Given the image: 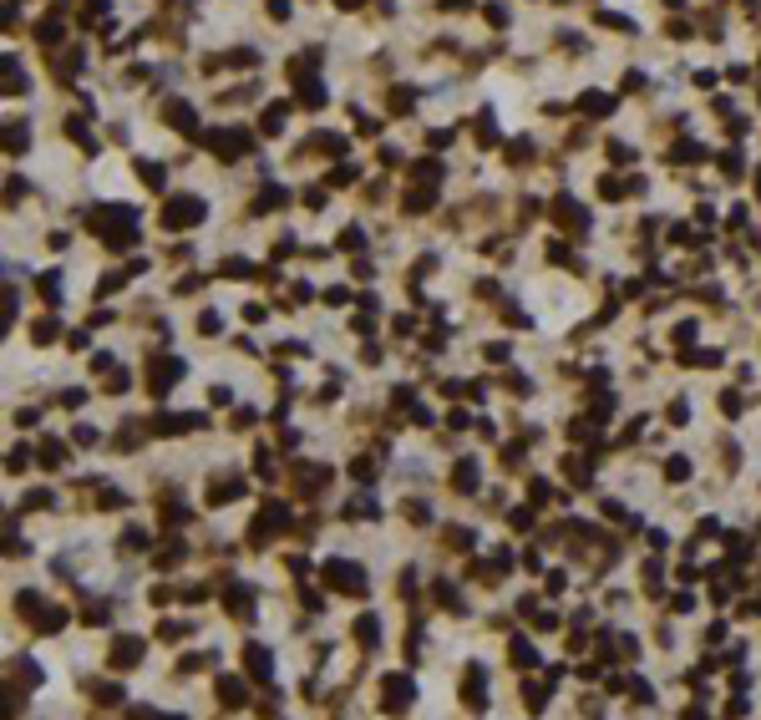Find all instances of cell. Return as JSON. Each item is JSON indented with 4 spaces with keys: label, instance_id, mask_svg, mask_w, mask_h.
Instances as JSON below:
<instances>
[{
    "label": "cell",
    "instance_id": "obj_15",
    "mask_svg": "<svg viewBox=\"0 0 761 720\" xmlns=\"http://www.w3.org/2000/svg\"><path fill=\"white\" fill-rule=\"evenodd\" d=\"M355 639H360L366 649H376V639H381V624L371 619V614H360V619H355Z\"/></svg>",
    "mask_w": 761,
    "mask_h": 720
},
{
    "label": "cell",
    "instance_id": "obj_45",
    "mask_svg": "<svg viewBox=\"0 0 761 720\" xmlns=\"http://www.w3.org/2000/svg\"><path fill=\"white\" fill-rule=\"evenodd\" d=\"M756 193H761V168H756Z\"/></svg>",
    "mask_w": 761,
    "mask_h": 720
},
{
    "label": "cell",
    "instance_id": "obj_35",
    "mask_svg": "<svg viewBox=\"0 0 761 720\" xmlns=\"http://www.w3.org/2000/svg\"><path fill=\"white\" fill-rule=\"evenodd\" d=\"M158 634H163V639H183V634H188V624H178V619H167V624L158 629Z\"/></svg>",
    "mask_w": 761,
    "mask_h": 720
},
{
    "label": "cell",
    "instance_id": "obj_24",
    "mask_svg": "<svg viewBox=\"0 0 761 720\" xmlns=\"http://www.w3.org/2000/svg\"><path fill=\"white\" fill-rule=\"evenodd\" d=\"M665 477L686 482V477H690V461H686V457H670V461H665Z\"/></svg>",
    "mask_w": 761,
    "mask_h": 720
},
{
    "label": "cell",
    "instance_id": "obj_16",
    "mask_svg": "<svg viewBox=\"0 0 761 720\" xmlns=\"http://www.w3.org/2000/svg\"><path fill=\"white\" fill-rule=\"evenodd\" d=\"M609 107H614V101L604 92H584V97H578V112H594V117H609Z\"/></svg>",
    "mask_w": 761,
    "mask_h": 720
},
{
    "label": "cell",
    "instance_id": "obj_33",
    "mask_svg": "<svg viewBox=\"0 0 761 720\" xmlns=\"http://www.w3.org/2000/svg\"><path fill=\"white\" fill-rule=\"evenodd\" d=\"M721 411H726V416H741V396L726 391V396H721Z\"/></svg>",
    "mask_w": 761,
    "mask_h": 720
},
{
    "label": "cell",
    "instance_id": "obj_18",
    "mask_svg": "<svg viewBox=\"0 0 761 720\" xmlns=\"http://www.w3.org/2000/svg\"><path fill=\"white\" fill-rule=\"evenodd\" d=\"M294 82H300V101H309V107H320V101H325V86H320L315 76H294Z\"/></svg>",
    "mask_w": 761,
    "mask_h": 720
},
{
    "label": "cell",
    "instance_id": "obj_37",
    "mask_svg": "<svg viewBox=\"0 0 761 720\" xmlns=\"http://www.w3.org/2000/svg\"><path fill=\"white\" fill-rule=\"evenodd\" d=\"M56 36H61V21L46 16V21H41V41H56Z\"/></svg>",
    "mask_w": 761,
    "mask_h": 720
},
{
    "label": "cell",
    "instance_id": "obj_5",
    "mask_svg": "<svg viewBox=\"0 0 761 720\" xmlns=\"http://www.w3.org/2000/svg\"><path fill=\"white\" fill-rule=\"evenodd\" d=\"M285 518L290 512L279 507V503H269V507H259V518H254V543H269L279 528H285Z\"/></svg>",
    "mask_w": 761,
    "mask_h": 720
},
{
    "label": "cell",
    "instance_id": "obj_38",
    "mask_svg": "<svg viewBox=\"0 0 761 720\" xmlns=\"http://www.w3.org/2000/svg\"><path fill=\"white\" fill-rule=\"evenodd\" d=\"M198 330H203V335H213V330H218V315L203 310V315H198Z\"/></svg>",
    "mask_w": 761,
    "mask_h": 720
},
{
    "label": "cell",
    "instance_id": "obj_42",
    "mask_svg": "<svg viewBox=\"0 0 761 720\" xmlns=\"http://www.w3.org/2000/svg\"><path fill=\"white\" fill-rule=\"evenodd\" d=\"M442 5H447V10H462V5H472V0H442Z\"/></svg>",
    "mask_w": 761,
    "mask_h": 720
},
{
    "label": "cell",
    "instance_id": "obj_31",
    "mask_svg": "<svg viewBox=\"0 0 761 720\" xmlns=\"http://www.w3.org/2000/svg\"><path fill=\"white\" fill-rule=\"evenodd\" d=\"M493 137H497V132H493V117L482 112V117H477V143H493Z\"/></svg>",
    "mask_w": 761,
    "mask_h": 720
},
{
    "label": "cell",
    "instance_id": "obj_32",
    "mask_svg": "<svg viewBox=\"0 0 761 720\" xmlns=\"http://www.w3.org/2000/svg\"><path fill=\"white\" fill-rule=\"evenodd\" d=\"M513 528L528 533V528H533V512H528V507H513Z\"/></svg>",
    "mask_w": 761,
    "mask_h": 720
},
{
    "label": "cell",
    "instance_id": "obj_20",
    "mask_svg": "<svg viewBox=\"0 0 761 720\" xmlns=\"http://www.w3.org/2000/svg\"><path fill=\"white\" fill-rule=\"evenodd\" d=\"M452 487H462V492H472V487H477V467H472V461H462V467L452 472Z\"/></svg>",
    "mask_w": 761,
    "mask_h": 720
},
{
    "label": "cell",
    "instance_id": "obj_30",
    "mask_svg": "<svg viewBox=\"0 0 761 720\" xmlns=\"http://www.w3.org/2000/svg\"><path fill=\"white\" fill-rule=\"evenodd\" d=\"M411 97H417L411 86H396V92H391V107H396V112H406V107H411Z\"/></svg>",
    "mask_w": 761,
    "mask_h": 720
},
{
    "label": "cell",
    "instance_id": "obj_21",
    "mask_svg": "<svg viewBox=\"0 0 761 720\" xmlns=\"http://www.w3.org/2000/svg\"><path fill=\"white\" fill-rule=\"evenodd\" d=\"M285 112H290V107H285V101H274V107H269V112H264V132H269V137H274V132H279V127H285Z\"/></svg>",
    "mask_w": 761,
    "mask_h": 720
},
{
    "label": "cell",
    "instance_id": "obj_22",
    "mask_svg": "<svg viewBox=\"0 0 761 720\" xmlns=\"http://www.w3.org/2000/svg\"><path fill=\"white\" fill-rule=\"evenodd\" d=\"M670 158H675V163H701L705 152L695 147V143H675V147H670Z\"/></svg>",
    "mask_w": 761,
    "mask_h": 720
},
{
    "label": "cell",
    "instance_id": "obj_2",
    "mask_svg": "<svg viewBox=\"0 0 761 720\" xmlns=\"http://www.w3.org/2000/svg\"><path fill=\"white\" fill-rule=\"evenodd\" d=\"M325 584L340 588V594H366V573H360L355 563H345V558H330L325 563Z\"/></svg>",
    "mask_w": 761,
    "mask_h": 720
},
{
    "label": "cell",
    "instance_id": "obj_4",
    "mask_svg": "<svg viewBox=\"0 0 761 720\" xmlns=\"http://www.w3.org/2000/svg\"><path fill=\"white\" fill-rule=\"evenodd\" d=\"M411 695H417V690H411L406 675H386V680H381V705H386L391 715H401L406 705H411Z\"/></svg>",
    "mask_w": 761,
    "mask_h": 720
},
{
    "label": "cell",
    "instance_id": "obj_44",
    "mask_svg": "<svg viewBox=\"0 0 761 720\" xmlns=\"http://www.w3.org/2000/svg\"><path fill=\"white\" fill-rule=\"evenodd\" d=\"M335 5H340V10H355V5H360V0H335Z\"/></svg>",
    "mask_w": 761,
    "mask_h": 720
},
{
    "label": "cell",
    "instance_id": "obj_1",
    "mask_svg": "<svg viewBox=\"0 0 761 720\" xmlns=\"http://www.w3.org/2000/svg\"><path fill=\"white\" fill-rule=\"evenodd\" d=\"M132 208H122V203H107V208H97L92 213V228L102 234V243H107V249H127V243H132Z\"/></svg>",
    "mask_w": 761,
    "mask_h": 720
},
{
    "label": "cell",
    "instance_id": "obj_10",
    "mask_svg": "<svg viewBox=\"0 0 761 720\" xmlns=\"http://www.w3.org/2000/svg\"><path fill=\"white\" fill-rule=\"evenodd\" d=\"M163 117H167V127H178V132H188V137L198 132V122H193V107H188V101H167Z\"/></svg>",
    "mask_w": 761,
    "mask_h": 720
},
{
    "label": "cell",
    "instance_id": "obj_23",
    "mask_svg": "<svg viewBox=\"0 0 761 720\" xmlns=\"http://www.w3.org/2000/svg\"><path fill=\"white\" fill-rule=\"evenodd\" d=\"M137 178H143L148 188H163V168H158V163H137Z\"/></svg>",
    "mask_w": 761,
    "mask_h": 720
},
{
    "label": "cell",
    "instance_id": "obj_14",
    "mask_svg": "<svg viewBox=\"0 0 761 720\" xmlns=\"http://www.w3.org/2000/svg\"><path fill=\"white\" fill-rule=\"evenodd\" d=\"M234 497H244V482H234V477L209 487V503H213V507H218V503H234Z\"/></svg>",
    "mask_w": 761,
    "mask_h": 720
},
{
    "label": "cell",
    "instance_id": "obj_25",
    "mask_svg": "<svg viewBox=\"0 0 761 720\" xmlns=\"http://www.w3.org/2000/svg\"><path fill=\"white\" fill-rule=\"evenodd\" d=\"M279 203H285V193H279V188H264L254 208H259V213H269V208H279Z\"/></svg>",
    "mask_w": 761,
    "mask_h": 720
},
{
    "label": "cell",
    "instance_id": "obj_43",
    "mask_svg": "<svg viewBox=\"0 0 761 720\" xmlns=\"http://www.w3.org/2000/svg\"><path fill=\"white\" fill-rule=\"evenodd\" d=\"M97 5H102V10H107V0H86V16H92V10H97Z\"/></svg>",
    "mask_w": 761,
    "mask_h": 720
},
{
    "label": "cell",
    "instance_id": "obj_36",
    "mask_svg": "<svg viewBox=\"0 0 761 720\" xmlns=\"http://www.w3.org/2000/svg\"><path fill=\"white\" fill-rule=\"evenodd\" d=\"M97 700H102V705H117L122 690H117V685H97Z\"/></svg>",
    "mask_w": 761,
    "mask_h": 720
},
{
    "label": "cell",
    "instance_id": "obj_9",
    "mask_svg": "<svg viewBox=\"0 0 761 720\" xmlns=\"http://www.w3.org/2000/svg\"><path fill=\"white\" fill-rule=\"evenodd\" d=\"M143 660V639H132V634H122L117 645H112V670H132V664Z\"/></svg>",
    "mask_w": 761,
    "mask_h": 720
},
{
    "label": "cell",
    "instance_id": "obj_17",
    "mask_svg": "<svg viewBox=\"0 0 761 720\" xmlns=\"http://www.w3.org/2000/svg\"><path fill=\"white\" fill-rule=\"evenodd\" d=\"M229 614H234V619H249V614H254V594H249V588H234V594H229Z\"/></svg>",
    "mask_w": 761,
    "mask_h": 720
},
{
    "label": "cell",
    "instance_id": "obj_39",
    "mask_svg": "<svg viewBox=\"0 0 761 720\" xmlns=\"http://www.w3.org/2000/svg\"><path fill=\"white\" fill-rule=\"evenodd\" d=\"M330 183H355V168H351V163H345V168H335V173H330Z\"/></svg>",
    "mask_w": 761,
    "mask_h": 720
},
{
    "label": "cell",
    "instance_id": "obj_27",
    "mask_svg": "<svg viewBox=\"0 0 761 720\" xmlns=\"http://www.w3.org/2000/svg\"><path fill=\"white\" fill-rule=\"evenodd\" d=\"M31 340L36 345H51V340H56V320H41V325L31 330Z\"/></svg>",
    "mask_w": 761,
    "mask_h": 720
},
{
    "label": "cell",
    "instance_id": "obj_40",
    "mask_svg": "<svg viewBox=\"0 0 761 720\" xmlns=\"http://www.w3.org/2000/svg\"><path fill=\"white\" fill-rule=\"evenodd\" d=\"M609 158H614V163H629V158H635V152H629L624 143H609Z\"/></svg>",
    "mask_w": 761,
    "mask_h": 720
},
{
    "label": "cell",
    "instance_id": "obj_29",
    "mask_svg": "<svg viewBox=\"0 0 761 720\" xmlns=\"http://www.w3.org/2000/svg\"><path fill=\"white\" fill-rule=\"evenodd\" d=\"M132 720H183V715H163V710H152V705H137Z\"/></svg>",
    "mask_w": 761,
    "mask_h": 720
},
{
    "label": "cell",
    "instance_id": "obj_13",
    "mask_svg": "<svg viewBox=\"0 0 761 720\" xmlns=\"http://www.w3.org/2000/svg\"><path fill=\"white\" fill-rule=\"evenodd\" d=\"M244 660H249V675H254V680H269V670H274V660H269L264 645H249V654H244Z\"/></svg>",
    "mask_w": 761,
    "mask_h": 720
},
{
    "label": "cell",
    "instance_id": "obj_6",
    "mask_svg": "<svg viewBox=\"0 0 761 720\" xmlns=\"http://www.w3.org/2000/svg\"><path fill=\"white\" fill-rule=\"evenodd\" d=\"M163 218H167V228H188V224H198V218H203V203H198V198H173Z\"/></svg>",
    "mask_w": 761,
    "mask_h": 720
},
{
    "label": "cell",
    "instance_id": "obj_19",
    "mask_svg": "<svg viewBox=\"0 0 761 720\" xmlns=\"http://www.w3.org/2000/svg\"><path fill=\"white\" fill-rule=\"evenodd\" d=\"M41 300H46V304L61 300V274H56V269H51V274H41Z\"/></svg>",
    "mask_w": 761,
    "mask_h": 720
},
{
    "label": "cell",
    "instance_id": "obj_28",
    "mask_svg": "<svg viewBox=\"0 0 761 720\" xmlns=\"http://www.w3.org/2000/svg\"><path fill=\"white\" fill-rule=\"evenodd\" d=\"M721 173H726V178H741V152H721Z\"/></svg>",
    "mask_w": 761,
    "mask_h": 720
},
{
    "label": "cell",
    "instance_id": "obj_26",
    "mask_svg": "<svg viewBox=\"0 0 761 720\" xmlns=\"http://www.w3.org/2000/svg\"><path fill=\"white\" fill-rule=\"evenodd\" d=\"M533 660H538V654H533V645H523V639H513V664H523V670H528Z\"/></svg>",
    "mask_w": 761,
    "mask_h": 720
},
{
    "label": "cell",
    "instance_id": "obj_8",
    "mask_svg": "<svg viewBox=\"0 0 761 720\" xmlns=\"http://www.w3.org/2000/svg\"><path fill=\"white\" fill-rule=\"evenodd\" d=\"M178 376H183V360H173V355H163V365H152V376H148V385H152V396H167V385H173Z\"/></svg>",
    "mask_w": 761,
    "mask_h": 720
},
{
    "label": "cell",
    "instance_id": "obj_41",
    "mask_svg": "<svg viewBox=\"0 0 761 720\" xmlns=\"http://www.w3.org/2000/svg\"><path fill=\"white\" fill-rule=\"evenodd\" d=\"M269 16H274V21H285V16H290V0H269Z\"/></svg>",
    "mask_w": 761,
    "mask_h": 720
},
{
    "label": "cell",
    "instance_id": "obj_7",
    "mask_svg": "<svg viewBox=\"0 0 761 720\" xmlns=\"http://www.w3.org/2000/svg\"><path fill=\"white\" fill-rule=\"evenodd\" d=\"M209 147H213L224 163H234L239 152H249V137H244V132H209Z\"/></svg>",
    "mask_w": 761,
    "mask_h": 720
},
{
    "label": "cell",
    "instance_id": "obj_34",
    "mask_svg": "<svg viewBox=\"0 0 761 720\" xmlns=\"http://www.w3.org/2000/svg\"><path fill=\"white\" fill-rule=\"evenodd\" d=\"M599 21H604V25H614V31H635V21H629V16H609V10H604Z\"/></svg>",
    "mask_w": 761,
    "mask_h": 720
},
{
    "label": "cell",
    "instance_id": "obj_12",
    "mask_svg": "<svg viewBox=\"0 0 761 720\" xmlns=\"http://www.w3.org/2000/svg\"><path fill=\"white\" fill-rule=\"evenodd\" d=\"M462 695H467L472 710H482V705H487V695H482V670H477V664H467V685H462Z\"/></svg>",
    "mask_w": 761,
    "mask_h": 720
},
{
    "label": "cell",
    "instance_id": "obj_11",
    "mask_svg": "<svg viewBox=\"0 0 761 720\" xmlns=\"http://www.w3.org/2000/svg\"><path fill=\"white\" fill-rule=\"evenodd\" d=\"M218 700H224V705H229V710H239V705H244V700H249V695H244V680H239V675H229V680H218Z\"/></svg>",
    "mask_w": 761,
    "mask_h": 720
},
{
    "label": "cell",
    "instance_id": "obj_3",
    "mask_svg": "<svg viewBox=\"0 0 761 720\" xmlns=\"http://www.w3.org/2000/svg\"><path fill=\"white\" fill-rule=\"evenodd\" d=\"M548 218H553L559 228H569V234H584V228H589V213L578 208V203L569 198V193H559V198L548 203Z\"/></svg>",
    "mask_w": 761,
    "mask_h": 720
}]
</instances>
